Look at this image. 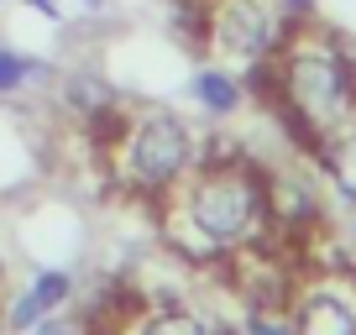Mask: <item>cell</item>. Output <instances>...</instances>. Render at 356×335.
I'll return each mask as SVG.
<instances>
[{
	"label": "cell",
	"instance_id": "obj_1",
	"mask_svg": "<svg viewBox=\"0 0 356 335\" xmlns=\"http://www.w3.org/2000/svg\"><path fill=\"white\" fill-rule=\"evenodd\" d=\"M273 84L293 126L330 131L356 111V53L335 32L299 22L273 58Z\"/></svg>",
	"mask_w": 356,
	"mask_h": 335
},
{
	"label": "cell",
	"instance_id": "obj_2",
	"mask_svg": "<svg viewBox=\"0 0 356 335\" xmlns=\"http://www.w3.org/2000/svg\"><path fill=\"white\" fill-rule=\"evenodd\" d=\"M178 215H184V241L194 246V257H210L252 236L257 215H267V179L246 163H194L189 183L178 194Z\"/></svg>",
	"mask_w": 356,
	"mask_h": 335
},
{
	"label": "cell",
	"instance_id": "obj_3",
	"mask_svg": "<svg viewBox=\"0 0 356 335\" xmlns=\"http://www.w3.org/2000/svg\"><path fill=\"white\" fill-rule=\"evenodd\" d=\"M200 163V142L194 126L173 111H147L126 126L121 136V173L131 189L142 194H168L189 179V168Z\"/></svg>",
	"mask_w": 356,
	"mask_h": 335
},
{
	"label": "cell",
	"instance_id": "obj_4",
	"mask_svg": "<svg viewBox=\"0 0 356 335\" xmlns=\"http://www.w3.org/2000/svg\"><path fill=\"white\" fill-rule=\"evenodd\" d=\"M293 16L278 0H204V47L241 68H262L289 42Z\"/></svg>",
	"mask_w": 356,
	"mask_h": 335
},
{
	"label": "cell",
	"instance_id": "obj_5",
	"mask_svg": "<svg viewBox=\"0 0 356 335\" xmlns=\"http://www.w3.org/2000/svg\"><path fill=\"white\" fill-rule=\"evenodd\" d=\"M293 335H356V304L335 288H309L293 304Z\"/></svg>",
	"mask_w": 356,
	"mask_h": 335
},
{
	"label": "cell",
	"instance_id": "obj_6",
	"mask_svg": "<svg viewBox=\"0 0 356 335\" xmlns=\"http://www.w3.org/2000/svg\"><path fill=\"white\" fill-rule=\"evenodd\" d=\"M74 299V278H68L63 268H42L32 283H26V293L6 309V325L11 330H32L37 320H47V314H58L63 304Z\"/></svg>",
	"mask_w": 356,
	"mask_h": 335
},
{
	"label": "cell",
	"instance_id": "obj_7",
	"mask_svg": "<svg viewBox=\"0 0 356 335\" xmlns=\"http://www.w3.org/2000/svg\"><path fill=\"white\" fill-rule=\"evenodd\" d=\"M189 95H194V105H200L204 115H236L241 111V100H246V90H241V79L231 74V68H200V74L189 79Z\"/></svg>",
	"mask_w": 356,
	"mask_h": 335
},
{
	"label": "cell",
	"instance_id": "obj_8",
	"mask_svg": "<svg viewBox=\"0 0 356 335\" xmlns=\"http://www.w3.org/2000/svg\"><path fill=\"white\" fill-rule=\"evenodd\" d=\"M47 74H53V68H47L42 58L0 42V95H22V90H32V84H42Z\"/></svg>",
	"mask_w": 356,
	"mask_h": 335
},
{
	"label": "cell",
	"instance_id": "obj_9",
	"mask_svg": "<svg viewBox=\"0 0 356 335\" xmlns=\"http://www.w3.org/2000/svg\"><path fill=\"white\" fill-rule=\"evenodd\" d=\"M63 100L74 105L84 121H95V115H105V111L115 105V95H111V84H105V79H95V74H74V79L63 84Z\"/></svg>",
	"mask_w": 356,
	"mask_h": 335
},
{
	"label": "cell",
	"instance_id": "obj_10",
	"mask_svg": "<svg viewBox=\"0 0 356 335\" xmlns=\"http://www.w3.org/2000/svg\"><path fill=\"white\" fill-rule=\"evenodd\" d=\"M142 335H231V325H210L189 309H163L152 320H142Z\"/></svg>",
	"mask_w": 356,
	"mask_h": 335
},
{
	"label": "cell",
	"instance_id": "obj_11",
	"mask_svg": "<svg viewBox=\"0 0 356 335\" xmlns=\"http://www.w3.org/2000/svg\"><path fill=\"white\" fill-rule=\"evenodd\" d=\"M325 168H330L335 189H341V199L356 204V136H341V142L325 152Z\"/></svg>",
	"mask_w": 356,
	"mask_h": 335
},
{
	"label": "cell",
	"instance_id": "obj_12",
	"mask_svg": "<svg viewBox=\"0 0 356 335\" xmlns=\"http://www.w3.org/2000/svg\"><path fill=\"white\" fill-rule=\"evenodd\" d=\"M16 6H22V11H32L37 22H53V26L68 22V6H63V0H16Z\"/></svg>",
	"mask_w": 356,
	"mask_h": 335
},
{
	"label": "cell",
	"instance_id": "obj_13",
	"mask_svg": "<svg viewBox=\"0 0 356 335\" xmlns=\"http://www.w3.org/2000/svg\"><path fill=\"white\" fill-rule=\"evenodd\" d=\"M246 335H293V325H283L278 314L252 309V314H246Z\"/></svg>",
	"mask_w": 356,
	"mask_h": 335
},
{
	"label": "cell",
	"instance_id": "obj_14",
	"mask_svg": "<svg viewBox=\"0 0 356 335\" xmlns=\"http://www.w3.org/2000/svg\"><path fill=\"white\" fill-rule=\"evenodd\" d=\"M278 6H283L289 16H293V22H309V16L320 11V0H278Z\"/></svg>",
	"mask_w": 356,
	"mask_h": 335
},
{
	"label": "cell",
	"instance_id": "obj_15",
	"mask_svg": "<svg viewBox=\"0 0 356 335\" xmlns=\"http://www.w3.org/2000/svg\"><path fill=\"white\" fill-rule=\"evenodd\" d=\"M32 335H79V330H74L68 320H53V314H47V320H37V325H32Z\"/></svg>",
	"mask_w": 356,
	"mask_h": 335
},
{
	"label": "cell",
	"instance_id": "obj_16",
	"mask_svg": "<svg viewBox=\"0 0 356 335\" xmlns=\"http://www.w3.org/2000/svg\"><path fill=\"white\" fill-rule=\"evenodd\" d=\"M79 6H84L89 16H100V11H111V0H79Z\"/></svg>",
	"mask_w": 356,
	"mask_h": 335
}]
</instances>
